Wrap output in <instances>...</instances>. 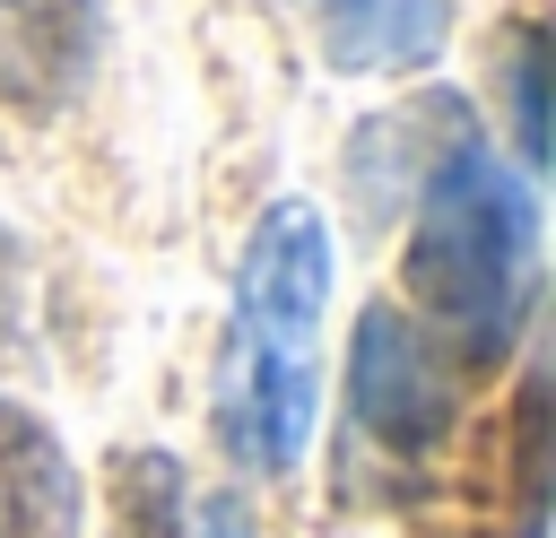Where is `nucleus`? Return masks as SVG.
<instances>
[{
  "instance_id": "obj_9",
  "label": "nucleus",
  "mask_w": 556,
  "mask_h": 538,
  "mask_svg": "<svg viewBox=\"0 0 556 538\" xmlns=\"http://www.w3.org/2000/svg\"><path fill=\"white\" fill-rule=\"evenodd\" d=\"M200 538H252V521H243V503H208V521H200Z\"/></svg>"
},
{
  "instance_id": "obj_5",
  "label": "nucleus",
  "mask_w": 556,
  "mask_h": 538,
  "mask_svg": "<svg viewBox=\"0 0 556 538\" xmlns=\"http://www.w3.org/2000/svg\"><path fill=\"white\" fill-rule=\"evenodd\" d=\"M443 26H452V0H330L321 43H330V69H417L434 61Z\"/></svg>"
},
{
  "instance_id": "obj_8",
  "label": "nucleus",
  "mask_w": 556,
  "mask_h": 538,
  "mask_svg": "<svg viewBox=\"0 0 556 538\" xmlns=\"http://www.w3.org/2000/svg\"><path fill=\"white\" fill-rule=\"evenodd\" d=\"M26 330V260H17V234L0 226V347Z\"/></svg>"
},
{
  "instance_id": "obj_6",
  "label": "nucleus",
  "mask_w": 556,
  "mask_h": 538,
  "mask_svg": "<svg viewBox=\"0 0 556 538\" xmlns=\"http://www.w3.org/2000/svg\"><path fill=\"white\" fill-rule=\"evenodd\" d=\"M104 538H182V469H174V451H113Z\"/></svg>"
},
{
  "instance_id": "obj_2",
  "label": "nucleus",
  "mask_w": 556,
  "mask_h": 538,
  "mask_svg": "<svg viewBox=\"0 0 556 538\" xmlns=\"http://www.w3.org/2000/svg\"><path fill=\"white\" fill-rule=\"evenodd\" d=\"M408 321H426L460 364H495L539 295V191L478 130L426 174L400 252Z\"/></svg>"
},
{
  "instance_id": "obj_7",
  "label": "nucleus",
  "mask_w": 556,
  "mask_h": 538,
  "mask_svg": "<svg viewBox=\"0 0 556 538\" xmlns=\"http://www.w3.org/2000/svg\"><path fill=\"white\" fill-rule=\"evenodd\" d=\"M547 52V35L539 26H513V52H504V78H513V130H521V156L539 165L547 156V104H539V61Z\"/></svg>"
},
{
  "instance_id": "obj_4",
  "label": "nucleus",
  "mask_w": 556,
  "mask_h": 538,
  "mask_svg": "<svg viewBox=\"0 0 556 538\" xmlns=\"http://www.w3.org/2000/svg\"><path fill=\"white\" fill-rule=\"evenodd\" d=\"M96 0H0V113H43L87 78Z\"/></svg>"
},
{
  "instance_id": "obj_3",
  "label": "nucleus",
  "mask_w": 556,
  "mask_h": 538,
  "mask_svg": "<svg viewBox=\"0 0 556 538\" xmlns=\"http://www.w3.org/2000/svg\"><path fill=\"white\" fill-rule=\"evenodd\" d=\"M348 417L391 460H426L460 425V356L400 304H365L348 338Z\"/></svg>"
},
{
  "instance_id": "obj_1",
  "label": "nucleus",
  "mask_w": 556,
  "mask_h": 538,
  "mask_svg": "<svg viewBox=\"0 0 556 538\" xmlns=\"http://www.w3.org/2000/svg\"><path fill=\"white\" fill-rule=\"evenodd\" d=\"M321 304H330V226H321V208H304V200L261 208V226L243 243V269H235L226 356H217V434L261 477H287L313 443Z\"/></svg>"
}]
</instances>
